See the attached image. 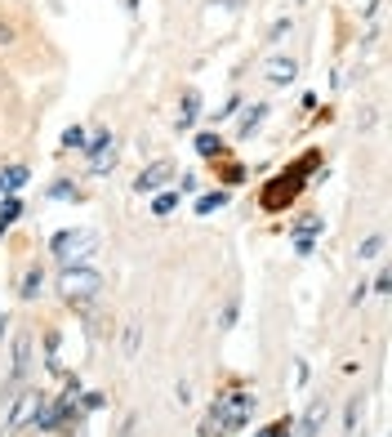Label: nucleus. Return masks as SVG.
Instances as JSON below:
<instances>
[{
  "instance_id": "1",
  "label": "nucleus",
  "mask_w": 392,
  "mask_h": 437,
  "mask_svg": "<svg viewBox=\"0 0 392 437\" xmlns=\"http://www.w3.org/2000/svg\"><path fill=\"white\" fill-rule=\"evenodd\" d=\"M250 410H254V393L232 388V393H223V397L210 406V419L201 424V437H227V433H237L241 424L250 419Z\"/></svg>"
},
{
  "instance_id": "2",
  "label": "nucleus",
  "mask_w": 392,
  "mask_h": 437,
  "mask_svg": "<svg viewBox=\"0 0 392 437\" xmlns=\"http://www.w3.org/2000/svg\"><path fill=\"white\" fill-rule=\"evenodd\" d=\"M316 165H321V156H316V152H308V156H303L299 165L281 169V174L272 179V183L263 188V210H272V214H276V210H286V205H290V201H294V197L303 192V179H308Z\"/></svg>"
},
{
  "instance_id": "3",
  "label": "nucleus",
  "mask_w": 392,
  "mask_h": 437,
  "mask_svg": "<svg viewBox=\"0 0 392 437\" xmlns=\"http://www.w3.org/2000/svg\"><path fill=\"white\" fill-rule=\"evenodd\" d=\"M49 254L58 259V268H85L90 254H98V233H90V228H67V233H58L49 241Z\"/></svg>"
},
{
  "instance_id": "4",
  "label": "nucleus",
  "mask_w": 392,
  "mask_h": 437,
  "mask_svg": "<svg viewBox=\"0 0 392 437\" xmlns=\"http://www.w3.org/2000/svg\"><path fill=\"white\" fill-rule=\"evenodd\" d=\"M103 272L98 268H63L58 272V295H63L71 308H85V303H94L103 295Z\"/></svg>"
},
{
  "instance_id": "5",
  "label": "nucleus",
  "mask_w": 392,
  "mask_h": 437,
  "mask_svg": "<svg viewBox=\"0 0 392 437\" xmlns=\"http://www.w3.org/2000/svg\"><path fill=\"white\" fill-rule=\"evenodd\" d=\"M49 393L45 388H22L18 397H9V410H5V424L9 429H27V424H36V415L45 410Z\"/></svg>"
},
{
  "instance_id": "6",
  "label": "nucleus",
  "mask_w": 392,
  "mask_h": 437,
  "mask_svg": "<svg viewBox=\"0 0 392 437\" xmlns=\"http://www.w3.org/2000/svg\"><path fill=\"white\" fill-rule=\"evenodd\" d=\"M85 161H90V174H112L116 161H120V152L112 143V130H98V134L85 143Z\"/></svg>"
},
{
  "instance_id": "7",
  "label": "nucleus",
  "mask_w": 392,
  "mask_h": 437,
  "mask_svg": "<svg viewBox=\"0 0 392 437\" xmlns=\"http://www.w3.org/2000/svg\"><path fill=\"white\" fill-rule=\"evenodd\" d=\"M31 375V335H18L14 339V361H9V393L27 384Z\"/></svg>"
},
{
  "instance_id": "8",
  "label": "nucleus",
  "mask_w": 392,
  "mask_h": 437,
  "mask_svg": "<svg viewBox=\"0 0 392 437\" xmlns=\"http://www.w3.org/2000/svg\"><path fill=\"white\" fill-rule=\"evenodd\" d=\"M169 179H174V161H165V156H161V161H152L139 179H134V192H143V197H147V192H161Z\"/></svg>"
},
{
  "instance_id": "9",
  "label": "nucleus",
  "mask_w": 392,
  "mask_h": 437,
  "mask_svg": "<svg viewBox=\"0 0 392 437\" xmlns=\"http://www.w3.org/2000/svg\"><path fill=\"white\" fill-rule=\"evenodd\" d=\"M326 419H330V402L326 397H312L308 410H303V419H299V437H321Z\"/></svg>"
},
{
  "instance_id": "10",
  "label": "nucleus",
  "mask_w": 392,
  "mask_h": 437,
  "mask_svg": "<svg viewBox=\"0 0 392 437\" xmlns=\"http://www.w3.org/2000/svg\"><path fill=\"white\" fill-rule=\"evenodd\" d=\"M263 76L272 81V85H290L294 76H299V63L286 58V54H276V58H267V63H263Z\"/></svg>"
},
{
  "instance_id": "11",
  "label": "nucleus",
  "mask_w": 392,
  "mask_h": 437,
  "mask_svg": "<svg viewBox=\"0 0 392 437\" xmlns=\"http://www.w3.org/2000/svg\"><path fill=\"white\" fill-rule=\"evenodd\" d=\"M267 112H272L267 103L245 107V116H241V125H237V139H254V134H259V130H263V120H267Z\"/></svg>"
},
{
  "instance_id": "12",
  "label": "nucleus",
  "mask_w": 392,
  "mask_h": 437,
  "mask_svg": "<svg viewBox=\"0 0 392 437\" xmlns=\"http://www.w3.org/2000/svg\"><path fill=\"white\" fill-rule=\"evenodd\" d=\"M196 116H201V94L188 90V94H183V103H178V130H192Z\"/></svg>"
},
{
  "instance_id": "13",
  "label": "nucleus",
  "mask_w": 392,
  "mask_h": 437,
  "mask_svg": "<svg viewBox=\"0 0 392 437\" xmlns=\"http://www.w3.org/2000/svg\"><path fill=\"white\" fill-rule=\"evenodd\" d=\"M22 183H27V165H5V169H0V192H9V197H14Z\"/></svg>"
},
{
  "instance_id": "14",
  "label": "nucleus",
  "mask_w": 392,
  "mask_h": 437,
  "mask_svg": "<svg viewBox=\"0 0 392 437\" xmlns=\"http://www.w3.org/2000/svg\"><path fill=\"white\" fill-rule=\"evenodd\" d=\"M41 290H45V272H41V263H31L27 277H22V290H18V295L22 299H41Z\"/></svg>"
},
{
  "instance_id": "15",
  "label": "nucleus",
  "mask_w": 392,
  "mask_h": 437,
  "mask_svg": "<svg viewBox=\"0 0 392 437\" xmlns=\"http://www.w3.org/2000/svg\"><path fill=\"white\" fill-rule=\"evenodd\" d=\"M384 246H388V237H384V233H370V237L357 246V259H379V254H384Z\"/></svg>"
},
{
  "instance_id": "16",
  "label": "nucleus",
  "mask_w": 392,
  "mask_h": 437,
  "mask_svg": "<svg viewBox=\"0 0 392 437\" xmlns=\"http://www.w3.org/2000/svg\"><path fill=\"white\" fill-rule=\"evenodd\" d=\"M85 143H90L85 125H67V130H63V152H85Z\"/></svg>"
},
{
  "instance_id": "17",
  "label": "nucleus",
  "mask_w": 392,
  "mask_h": 437,
  "mask_svg": "<svg viewBox=\"0 0 392 437\" xmlns=\"http://www.w3.org/2000/svg\"><path fill=\"white\" fill-rule=\"evenodd\" d=\"M178 210V192H161V197L152 201V214L156 218H165V214H174Z\"/></svg>"
},
{
  "instance_id": "18",
  "label": "nucleus",
  "mask_w": 392,
  "mask_h": 437,
  "mask_svg": "<svg viewBox=\"0 0 392 437\" xmlns=\"http://www.w3.org/2000/svg\"><path fill=\"white\" fill-rule=\"evenodd\" d=\"M321 228H326V223H321V214H303L299 223H294V237H316Z\"/></svg>"
},
{
  "instance_id": "19",
  "label": "nucleus",
  "mask_w": 392,
  "mask_h": 437,
  "mask_svg": "<svg viewBox=\"0 0 392 437\" xmlns=\"http://www.w3.org/2000/svg\"><path fill=\"white\" fill-rule=\"evenodd\" d=\"M218 205H227V192H205V197L196 201V214H214Z\"/></svg>"
},
{
  "instance_id": "20",
  "label": "nucleus",
  "mask_w": 392,
  "mask_h": 437,
  "mask_svg": "<svg viewBox=\"0 0 392 437\" xmlns=\"http://www.w3.org/2000/svg\"><path fill=\"white\" fill-rule=\"evenodd\" d=\"M196 152H201V156H218V152H223V143H218V134H196Z\"/></svg>"
},
{
  "instance_id": "21",
  "label": "nucleus",
  "mask_w": 392,
  "mask_h": 437,
  "mask_svg": "<svg viewBox=\"0 0 392 437\" xmlns=\"http://www.w3.org/2000/svg\"><path fill=\"white\" fill-rule=\"evenodd\" d=\"M18 214H22V205H18V197H9L5 205H0V233H5V228H9V223H14V218H18Z\"/></svg>"
},
{
  "instance_id": "22",
  "label": "nucleus",
  "mask_w": 392,
  "mask_h": 437,
  "mask_svg": "<svg viewBox=\"0 0 392 437\" xmlns=\"http://www.w3.org/2000/svg\"><path fill=\"white\" fill-rule=\"evenodd\" d=\"M237 107H241V94H232V99L223 103V112H210V120L218 125V120H227V116H237Z\"/></svg>"
},
{
  "instance_id": "23",
  "label": "nucleus",
  "mask_w": 392,
  "mask_h": 437,
  "mask_svg": "<svg viewBox=\"0 0 392 437\" xmlns=\"http://www.w3.org/2000/svg\"><path fill=\"white\" fill-rule=\"evenodd\" d=\"M49 197H54V201H71V197H76V188H71L67 179H58V183L49 188Z\"/></svg>"
},
{
  "instance_id": "24",
  "label": "nucleus",
  "mask_w": 392,
  "mask_h": 437,
  "mask_svg": "<svg viewBox=\"0 0 392 437\" xmlns=\"http://www.w3.org/2000/svg\"><path fill=\"white\" fill-rule=\"evenodd\" d=\"M232 321H237V299H227L223 312H218V326H223V331H232Z\"/></svg>"
},
{
  "instance_id": "25",
  "label": "nucleus",
  "mask_w": 392,
  "mask_h": 437,
  "mask_svg": "<svg viewBox=\"0 0 392 437\" xmlns=\"http://www.w3.org/2000/svg\"><path fill=\"white\" fill-rule=\"evenodd\" d=\"M290 433H294V424H290V419H281V424H272V429H263L259 437H290Z\"/></svg>"
},
{
  "instance_id": "26",
  "label": "nucleus",
  "mask_w": 392,
  "mask_h": 437,
  "mask_svg": "<svg viewBox=\"0 0 392 437\" xmlns=\"http://www.w3.org/2000/svg\"><path fill=\"white\" fill-rule=\"evenodd\" d=\"M139 326H130V331H125V357H134V353H139Z\"/></svg>"
},
{
  "instance_id": "27",
  "label": "nucleus",
  "mask_w": 392,
  "mask_h": 437,
  "mask_svg": "<svg viewBox=\"0 0 392 437\" xmlns=\"http://www.w3.org/2000/svg\"><path fill=\"white\" fill-rule=\"evenodd\" d=\"M357 415H361V397L348 402V433H357Z\"/></svg>"
},
{
  "instance_id": "28",
  "label": "nucleus",
  "mask_w": 392,
  "mask_h": 437,
  "mask_svg": "<svg viewBox=\"0 0 392 437\" xmlns=\"http://www.w3.org/2000/svg\"><path fill=\"white\" fill-rule=\"evenodd\" d=\"M174 402H178V406H188V402H192V384H188V380L174 388Z\"/></svg>"
},
{
  "instance_id": "29",
  "label": "nucleus",
  "mask_w": 392,
  "mask_h": 437,
  "mask_svg": "<svg viewBox=\"0 0 392 437\" xmlns=\"http://www.w3.org/2000/svg\"><path fill=\"white\" fill-rule=\"evenodd\" d=\"M294 250H299V254H312L316 241H312V237H294Z\"/></svg>"
},
{
  "instance_id": "30",
  "label": "nucleus",
  "mask_w": 392,
  "mask_h": 437,
  "mask_svg": "<svg viewBox=\"0 0 392 437\" xmlns=\"http://www.w3.org/2000/svg\"><path fill=\"white\" fill-rule=\"evenodd\" d=\"M103 406V393H85V410H98Z\"/></svg>"
},
{
  "instance_id": "31",
  "label": "nucleus",
  "mask_w": 392,
  "mask_h": 437,
  "mask_svg": "<svg viewBox=\"0 0 392 437\" xmlns=\"http://www.w3.org/2000/svg\"><path fill=\"white\" fill-rule=\"evenodd\" d=\"M178 188H183V192H196V188H201V179H196V174H183Z\"/></svg>"
},
{
  "instance_id": "32",
  "label": "nucleus",
  "mask_w": 392,
  "mask_h": 437,
  "mask_svg": "<svg viewBox=\"0 0 392 437\" xmlns=\"http://www.w3.org/2000/svg\"><path fill=\"white\" fill-rule=\"evenodd\" d=\"M9 41H14V27H9V22L0 18V45H9Z\"/></svg>"
},
{
  "instance_id": "33",
  "label": "nucleus",
  "mask_w": 392,
  "mask_h": 437,
  "mask_svg": "<svg viewBox=\"0 0 392 437\" xmlns=\"http://www.w3.org/2000/svg\"><path fill=\"white\" fill-rule=\"evenodd\" d=\"M5 326H9V312H5V317H0V335H5Z\"/></svg>"
}]
</instances>
